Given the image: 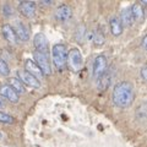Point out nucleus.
I'll return each mask as SVG.
<instances>
[{
    "mask_svg": "<svg viewBox=\"0 0 147 147\" xmlns=\"http://www.w3.org/2000/svg\"><path fill=\"white\" fill-rule=\"evenodd\" d=\"M17 79L20 80L24 85L32 87V88H39L40 87V82L37 80L34 76H32L31 74H28L25 70H18L17 71Z\"/></svg>",
    "mask_w": 147,
    "mask_h": 147,
    "instance_id": "6",
    "label": "nucleus"
},
{
    "mask_svg": "<svg viewBox=\"0 0 147 147\" xmlns=\"http://www.w3.org/2000/svg\"><path fill=\"white\" fill-rule=\"evenodd\" d=\"M119 20H120L123 27L124 26H131L132 24H134V17H132L130 7L124 9V10L121 11V15H120V18H119Z\"/></svg>",
    "mask_w": 147,
    "mask_h": 147,
    "instance_id": "15",
    "label": "nucleus"
},
{
    "mask_svg": "<svg viewBox=\"0 0 147 147\" xmlns=\"http://www.w3.org/2000/svg\"><path fill=\"white\" fill-rule=\"evenodd\" d=\"M13 31H15V33H16L17 39L22 40V42H27V40L30 39V31L25 26V24H22V22L17 21L15 24V27H13Z\"/></svg>",
    "mask_w": 147,
    "mask_h": 147,
    "instance_id": "11",
    "label": "nucleus"
},
{
    "mask_svg": "<svg viewBox=\"0 0 147 147\" xmlns=\"http://www.w3.org/2000/svg\"><path fill=\"white\" fill-rule=\"evenodd\" d=\"M0 75L1 76H9L10 75V67H9L7 63L1 58H0Z\"/></svg>",
    "mask_w": 147,
    "mask_h": 147,
    "instance_id": "21",
    "label": "nucleus"
},
{
    "mask_svg": "<svg viewBox=\"0 0 147 147\" xmlns=\"http://www.w3.org/2000/svg\"><path fill=\"white\" fill-rule=\"evenodd\" d=\"M4 105H5V103H4V99H3V97L0 96V108H3Z\"/></svg>",
    "mask_w": 147,
    "mask_h": 147,
    "instance_id": "28",
    "label": "nucleus"
},
{
    "mask_svg": "<svg viewBox=\"0 0 147 147\" xmlns=\"http://www.w3.org/2000/svg\"><path fill=\"white\" fill-rule=\"evenodd\" d=\"M82 63H84V59H82L81 52L77 48H72L70 52L67 53L69 67H70L74 72H79L82 67Z\"/></svg>",
    "mask_w": 147,
    "mask_h": 147,
    "instance_id": "3",
    "label": "nucleus"
},
{
    "mask_svg": "<svg viewBox=\"0 0 147 147\" xmlns=\"http://www.w3.org/2000/svg\"><path fill=\"white\" fill-rule=\"evenodd\" d=\"M131 10V13H132V17H134V21H141L144 20L145 17V12H144V9L140 4H134V5H131L130 7Z\"/></svg>",
    "mask_w": 147,
    "mask_h": 147,
    "instance_id": "17",
    "label": "nucleus"
},
{
    "mask_svg": "<svg viewBox=\"0 0 147 147\" xmlns=\"http://www.w3.org/2000/svg\"><path fill=\"white\" fill-rule=\"evenodd\" d=\"M109 28H110V33L115 37L123 33V25L118 17H113L109 20Z\"/></svg>",
    "mask_w": 147,
    "mask_h": 147,
    "instance_id": "14",
    "label": "nucleus"
},
{
    "mask_svg": "<svg viewBox=\"0 0 147 147\" xmlns=\"http://www.w3.org/2000/svg\"><path fill=\"white\" fill-rule=\"evenodd\" d=\"M71 17H72V9L69 5L63 4V5H60L55 10V18H57L59 22H66L70 20Z\"/></svg>",
    "mask_w": 147,
    "mask_h": 147,
    "instance_id": "8",
    "label": "nucleus"
},
{
    "mask_svg": "<svg viewBox=\"0 0 147 147\" xmlns=\"http://www.w3.org/2000/svg\"><path fill=\"white\" fill-rule=\"evenodd\" d=\"M110 84V75L108 74V71H105V74L103 76H100L98 79V86L100 91H104Z\"/></svg>",
    "mask_w": 147,
    "mask_h": 147,
    "instance_id": "19",
    "label": "nucleus"
},
{
    "mask_svg": "<svg viewBox=\"0 0 147 147\" xmlns=\"http://www.w3.org/2000/svg\"><path fill=\"white\" fill-rule=\"evenodd\" d=\"M9 86L11 87V88L13 90V91H16V93H25L26 92V88H25V86H24V84L17 79V77H11V79H9V84H7Z\"/></svg>",
    "mask_w": 147,
    "mask_h": 147,
    "instance_id": "16",
    "label": "nucleus"
},
{
    "mask_svg": "<svg viewBox=\"0 0 147 147\" xmlns=\"http://www.w3.org/2000/svg\"><path fill=\"white\" fill-rule=\"evenodd\" d=\"M33 44L36 48V52L43 53V54H48L49 52V44H48V39L45 34L43 33H37L33 38Z\"/></svg>",
    "mask_w": 147,
    "mask_h": 147,
    "instance_id": "7",
    "label": "nucleus"
},
{
    "mask_svg": "<svg viewBox=\"0 0 147 147\" xmlns=\"http://www.w3.org/2000/svg\"><path fill=\"white\" fill-rule=\"evenodd\" d=\"M25 71H27L28 74H31L32 76H34L38 81L44 76L43 72L40 71V69L37 66V64H36L33 60H31V59H27V60L25 61Z\"/></svg>",
    "mask_w": 147,
    "mask_h": 147,
    "instance_id": "12",
    "label": "nucleus"
},
{
    "mask_svg": "<svg viewBox=\"0 0 147 147\" xmlns=\"http://www.w3.org/2000/svg\"><path fill=\"white\" fill-rule=\"evenodd\" d=\"M1 33H3V37L5 38L9 43L11 44H16L17 43V37H16V33L13 31V27L10 26V25H4L1 27Z\"/></svg>",
    "mask_w": 147,
    "mask_h": 147,
    "instance_id": "13",
    "label": "nucleus"
},
{
    "mask_svg": "<svg viewBox=\"0 0 147 147\" xmlns=\"http://www.w3.org/2000/svg\"><path fill=\"white\" fill-rule=\"evenodd\" d=\"M3 13L5 16H11L12 13H13V10H12V7L10 5H4L3 7Z\"/></svg>",
    "mask_w": 147,
    "mask_h": 147,
    "instance_id": "23",
    "label": "nucleus"
},
{
    "mask_svg": "<svg viewBox=\"0 0 147 147\" xmlns=\"http://www.w3.org/2000/svg\"><path fill=\"white\" fill-rule=\"evenodd\" d=\"M0 123H4V124H12L13 123V118L9 114L4 113V112H0Z\"/></svg>",
    "mask_w": 147,
    "mask_h": 147,
    "instance_id": "22",
    "label": "nucleus"
},
{
    "mask_svg": "<svg viewBox=\"0 0 147 147\" xmlns=\"http://www.w3.org/2000/svg\"><path fill=\"white\" fill-rule=\"evenodd\" d=\"M105 71H107V58L103 54L97 55L93 60V65H92V75L96 80H98L100 76L104 75Z\"/></svg>",
    "mask_w": 147,
    "mask_h": 147,
    "instance_id": "5",
    "label": "nucleus"
},
{
    "mask_svg": "<svg viewBox=\"0 0 147 147\" xmlns=\"http://www.w3.org/2000/svg\"><path fill=\"white\" fill-rule=\"evenodd\" d=\"M142 47L147 50V34L144 37V38H142Z\"/></svg>",
    "mask_w": 147,
    "mask_h": 147,
    "instance_id": "25",
    "label": "nucleus"
},
{
    "mask_svg": "<svg viewBox=\"0 0 147 147\" xmlns=\"http://www.w3.org/2000/svg\"><path fill=\"white\" fill-rule=\"evenodd\" d=\"M140 5H141V6H142V5L147 6V0H140Z\"/></svg>",
    "mask_w": 147,
    "mask_h": 147,
    "instance_id": "27",
    "label": "nucleus"
},
{
    "mask_svg": "<svg viewBox=\"0 0 147 147\" xmlns=\"http://www.w3.org/2000/svg\"><path fill=\"white\" fill-rule=\"evenodd\" d=\"M91 38H92V40H93V43H94L96 47H100V45H103L104 42H105L104 34H103L100 31L93 32V33H92V36H91Z\"/></svg>",
    "mask_w": 147,
    "mask_h": 147,
    "instance_id": "18",
    "label": "nucleus"
},
{
    "mask_svg": "<svg viewBox=\"0 0 147 147\" xmlns=\"http://www.w3.org/2000/svg\"><path fill=\"white\" fill-rule=\"evenodd\" d=\"M52 57H53V63L57 70L63 71L64 67L67 64V49L65 44L58 43L53 45L52 48Z\"/></svg>",
    "mask_w": 147,
    "mask_h": 147,
    "instance_id": "2",
    "label": "nucleus"
},
{
    "mask_svg": "<svg viewBox=\"0 0 147 147\" xmlns=\"http://www.w3.org/2000/svg\"><path fill=\"white\" fill-rule=\"evenodd\" d=\"M36 10H37V6H36V3H33V1H22V3H20V5H18V11H20V13L27 18L33 17L36 15Z\"/></svg>",
    "mask_w": 147,
    "mask_h": 147,
    "instance_id": "9",
    "label": "nucleus"
},
{
    "mask_svg": "<svg viewBox=\"0 0 147 147\" xmlns=\"http://www.w3.org/2000/svg\"><path fill=\"white\" fill-rule=\"evenodd\" d=\"M141 76H142V79L147 81V65L141 69Z\"/></svg>",
    "mask_w": 147,
    "mask_h": 147,
    "instance_id": "24",
    "label": "nucleus"
},
{
    "mask_svg": "<svg viewBox=\"0 0 147 147\" xmlns=\"http://www.w3.org/2000/svg\"><path fill=\"white\" fill-rule=\"evenodd\" d=\"M42 4H45V5H52L53 1H52V0H43Z\"/></svg>",
    "mask_w": 147,
    "mask_h": 147,
    "instance_id": "26",
    "label": "nucleus"
},
{
    "mask_svg": "<svg viewBox=\"0 0 147 147\" xmlns=\"http://www.w3.org/2000/svg\"><path fill=\"white\" fill-rule=\"evenodd\" d=\"M0 94H1L3 98H6L11 103H17L18 99H20V94L16 93V91H13L9 85L0 86Z\"/></svg>",
    "mask_w": 147,
    "mask_h": 147,
    "instance_id": "10",
    "label": "nucleus"
},
{
    "mask_svg": "<svg viewBox=\"0 0 147 147\" xmlns=\"http://www.w3.org/2000/svg\"><path fill=\"white\" fill-rule=\"evenodd\" d=\"M113 103L119 108H127L132 104L135 99L134 86L127 81L119 82L115 85L112 93Z\"/></svg>",
    "mask_w": 147,
    "mask_h": 147,
    "instance_id": "1",
    "label": "nucleus"
},
{
    "mask_svg": "<svg viewBox=\"0 0 147 147\" xmlns=\"http://www.w3.org/2000/svg\"><path fill=\"white\" fill-rule=\"evenodd\" d=\"M33 59L34 63L37 64V66L40 69V71L43 72L44 76H49L52 74V67H50V61L48 58V54H43L39 52L33 53Z\"/></svg>",
    "mask_w": 147,
    "mask_h": 147,
    "instance_id": "4",
    "label": "nucleus"
},
{
    "mask_svg": "<svg viewBox=\"0 0 147 147\" xmlns=\"http://www.w3.org/2000/svg\"><path fill=\"white\" fill-rule=\"evenodd\" d=\"M3 139V134H1V131H0V140Z\"/></svg>",
    "mask_w": 147,
    "mask_h": 147,
    "instance_id": "29",
    "label": "nucleus"
},
{
    "mask_svg": "<svg viewBox=\"0 0 147 147\" xmlns=\"http://www.w3.org/2000/svg\"><path fill=\"white\" fill-rule=\"evenodd\" d=\"M87 34V31H86V26L85 25H80L79 27L76 28V32H75V38L77 42H84L85 39V36Z\"/></svg>",
    "mask_w": 147,
    "mask_h": 147,
    "instance_id": "20",
    "label": "nucleus"
}]
</instances>
